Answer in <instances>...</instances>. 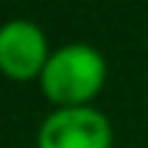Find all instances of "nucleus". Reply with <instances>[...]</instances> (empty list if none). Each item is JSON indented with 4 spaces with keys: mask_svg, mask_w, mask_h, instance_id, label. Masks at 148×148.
<instances>
[{
    "mask_svg": "<svg viewBox=\"0 0 148 148\" xmlns=\"http://www.w3.org/2000/svg\"><path fill=\"white\" fill-rule=\"evenodd\" d=\"M103 82V58L85 42H70L49 55L42 66V88L58 103H82Z\"/></svg>",
    "mask_w": 148,
    "mask_h": 148,
    "instance_id": "obj_1",
    "label": "nucleus"
},
{
    "mask_svg": "<svg viewBox=\"0 0 148 148\" xmlns=\"http://www.w3.org/2000/svg\"><path fill=\"white\" fill-rule=\"evenodd\" d=\"M109 121L91 106H64L39 127V148H109Z\"/></svg>",
    "mask_w": 148,
    "mask_h": 148,
    "instance_id": "obj_2",
    "label": "nucleus"
},
{
    "mask_svg": "<svg viewBox=\"0 0 148 148\" xmlns=\"http://www.w3.org/2000/svg\"><path fill=\"white\" fill-rule=\"evenodd\" d=\"M45 36L33 21L15 18L0 24V66L9 76L24 79L45 66Z\"/></svg>",
    "mask_w": 148,
    "mask_h": 148,
    "instance_id": "obj_3",
    "label": "nucleus"
}]
</instances>
